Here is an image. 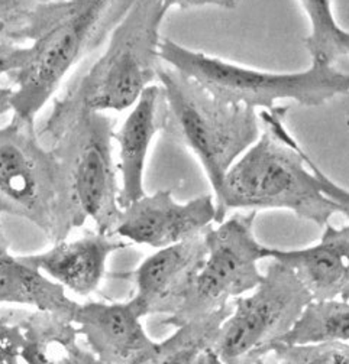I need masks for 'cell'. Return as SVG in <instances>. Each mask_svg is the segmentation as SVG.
I'll list each match as a JSON object with an SVG mask.
<instances>
[{"mask_svg":"<svg viewBox=\"0 0 349 364\" xmlns=\"http://www.w3.org/2000/svg\"><path fill=\"white\" fill-rule=\"evenodd\" d=\"M134 0H58L36 2L25 33L0 63V75L14 88L12 114L35 122L56 99L70 71L108 42Z\"/></svg>","mask_w":349,"mask_h":364,"instance_id":"1","label":"cell"},{"mask_svg":"<svg viewBox=\"0 0 349 364\" xmlns=\"http://www.w3.org/2000/svg\"><path fill=\"white\" fill-rule=\"evenodd\" d=\"M290 106L259 112L258 141L231 166L214 198L219 224L231 210L281 208L321 227L329 224L338 207L322 193L304 159L306 151L287 130Z\"/></svg>","mask_w":349,"mask_h":364,"instance_id":"2","label":"cell"},{"mask_svg":"<svg viewBox=\"0 0 349 364\" xmlns=\"http://www.w3.org/2000/svg\"><path fill=\"white\" fill-rule=\"evenodd\" d=\"M0 214L22 218L53 245L87 223L63 165L18 116L0 126Z\"/></svg>","mask_w":349,"mask_h":364,"instance_id":"3","label":"cell"},{"mask_svg":"<svg viewBox=\"0 0 349 364\" xmlns=\"http://www.w3.org/2000/svg\"><path fill=\"white\" fill-rule=\"evenodd\" d=\"M115 132L110 116L87 110L63 95L53 100L38 129L41 142L63 165L84 217L105 235H116L122 217Z\"/></svg>","mask_w":349,"mask_h":364,"instance_id":"4","label":"cell"},{"mask_svg":"<svg viewBox=\"0 0 349 364\" xmlns=\"http://www.w3.org/2000/svg\"><path fill=\"white\" fill-rule=\"evenodd\" d=\"M157 81L164 97L162 130L194 154L216 196L231 166L258 141L259 113L213 97L165 64L160 65Z\"/></svg>","mask_w":349,"mask_h":364,"instance_id":"5","label":"cell"},{"mask_svg":"<svg viewBox=\"0 0 349 364\" xmlns=\"http://www.w3.org/2000/svg\"><path fill=\"white\" fill-rule=\"evenodd\" d=\"M174 0H138L110 33L99 58L75 78L63 96L98 113L132 109L144 91L155 84L161 25Z\"/></svg>","mask_w":349,"mask_h":364,"instance_id":"6","label":"cell"},{"mask_svg":"<svg viewBox=\"0 0 349 364\" xmlns=\"http://www.w3.org/2000/svg\"><path fill=\"white\" fill-rule=\"evenodd\" d=\"M160 58L213 97L255 112H271L280 100L318 107L336 96L349 95V73L321 63H312L301 73H266L189 50L168 38L161 39Z\"/></svg>","mask_w":349,"mask_h":364,"instance_id":"7","label":"cell"},{"mask_svg":"<svg viewBox=\"0 0 349 364\" xmlns=\"http://www.w3.org/2000/svg\"><path fill=\"white\" fill-rule=\"evenodd\" d=\"M258 211L234 214L204 233L206 259L182 306L162 320L176 328L207 316L252 292L264 278L259 262L269 259L270 247L255 236Z\"/></svg>","mask_w":349,"mask_h":364,"instance_id":"8","label":"cell"},{"mask_svg":"<svg viewBox=\"0 0 349 364\" xmlns=\"http://www.w3.org/2000/svg\"><path fill=\"white\" fill-rule=\"evenodd\" d=\"M311 294L284 264L273 262L261 284L232 301L217 337L224 364H256L281 341L309 302Z\"/></svg>","mask_w":349,"mask_h":364,"instance_id":"9","label":"cell"},{"mask_svg":"<svg viewBox=\"0 0 349 364\" xmlns=\"http://www.w3.org/2000/svg\"><path fill=\"white\" fill-rule=\"evenodd\" d=\"M214 220L213 196L179 203L171 191L160 190L145 194L122 210L116 236L127 243L160 250L203 235Z\"/></svg>","mask_w":349,"mask_h":364,"instance_id":"10","label":"cell"},{"mask_svg":"<svg viewBox=\"0 0 349 364\" xmlns=\"http://www.w3.org/2000/svg\"><path fill=\"white\" fill-rule=\"evenodd\" d=\"M144 316L132 299L78 304L73 324L80 337L105 364H152L158 351L144 328Z\"/></svg>","mask_w":349,"mask_h":364,"instance_id":"11","label":"cell"},{"mask_svg":"<svg viewBox=\"0 0 349 364\" xmlns=\"http://www.w3.org/2000/svg\"><path fill=\"white\" fill-rule=\"evenodd\" d=\"M204 233L155 250L130 273L135 287L130 299L144 318L157 314L170 316L182 306L206 259Z\"/></svg>","mask_w":349,"mask_h":364,"instance_id":"12","label":"cell"},{"mask_svg":"<svg viewBox=\"0 0 349 364\" xmlns=\"http://www.w3.org/2000/svg\"><path fill=\"white\" fill-rule=\"evenodd\" d=\"M127 246L116 235L92 230L77 239L56 243L46 252L21 257L67 294L89 298L102 287L110 256Z\"/></svg>","mask_w":349,"mask_h":364,"instance_id":"13","label":"cell"},{"mask_svg":"<svg viewBox=\"0 0 349 364\" xmlns=\"http://www.w3.org/2000/svg\"><path fill=\"white\" fill-rule=\"evenodd\" d=\"M164 127V97L160 84L150 85L137 105L129 110L115 132L119 148L118 172L120 181L119 204L122 210L142 198L145 193V168L155 134Z\"/></svg>","mask_w":349,"mask_h":364,"instance_id":"14","label":"cell"},{"mask_svg":"<svg viewBox=\"0 0 349 364\" xmlns=\"http://www.w3.org/2000/svg\"><path fill=\"white\" fill-rule=\"evenodd\" d=\"M269 259L287 266L312 299H335L349 287V223L325 225L321 240L296 250L271 249Z\"/></svg>","mask_w":349,"mask_h":364,"instance_id":"15","label":"cell"},{"mask_svg":"<svg viewBox=\"0 0 349 364\" xmlns=\"http://www.w3.org/2000/svg\"><path fill=\"white\" fill-rule=\"evenodd\" d=\"M0 312L22 330L25 364H105L85 346L67 318L24 308Z\"/></svg>","mask_w":349,"mask_h":364,"instance_id":"16","label":"cell"},{"mask_svg":"<svg viewBox=\"0 0 349 364\" xmlns=\"http://www.w3.org/2000/svg\"><path fill=\"white\" fill-rule=\"evenodd\" d=\"M0 304L50 312L67 320H73L78 306L60 285L11 252L4 230H0Z\"/></svg>","mask_w":349,"mask_h":364,"instance_id":"17","label":"cell"},{"mask_svg":"<svg viewBox=\"0 0 349 364\" xmlns=\"http://www.w3.org/2000/svg\"><path fill=\"white\" fill-rule=\"evenodd\" d=\"M232 309L231 302L207 316L174 328L171 336L158 341L152 364H224L216 344L221 327Z\"/></svg>","mask_w":349,"mask_h":364,"instance_id":"18","label":"cell"},{"mask_svg":"<svg viewBox=\"0 0 349 364\" xmlns=\"http://www.w3.org/2000/svg\"><path fill=\"white\" fill-rule=\"evenodd\" d=\"M280 343L288 346L349 343V301L312 299Z\"/></svg>","mask_w":349,"mask_h":364,"instance_id":"19","label":"cell"},{"mask_svg":"<svg viewBox=\"0 0 349 364\" xmlns=\"http://www.w3.org/2000/svg\"><path fill=\"white\" fill-rule=\"evenodd\" d=\"M301 5L311 21V33L304 38V47L312 63L333 65L338 58L349 55V31L336 23L332 4L328 0H304Z\"/></svg>","mask_w":349,"mask_h":364,"instance_id":"20","label":"cell"},{"mask_svg":"<svg viewBox=\"0 0 349 364\" xmlns=\"http://www.w3.org/2000/svg\"><path fill=\"white\" fill-rule=\"evenodd\" d=\"M273 364H349V343L288 346L277 343L271 353ZM256 364H270L264 360Z\"/></svg>","mask_w":349,"mask_h":364,"instance_id":"21","label":"cell"},{"mask_svg":"<svg viewBox=\"0 0 349 364\" xmlns=\"http://www.w3.org/2000/svg\"><path fill=\"white\" fill-rule=\"evenodd\" d=\"M35 6V0H0V43L25 47V33Z\"/></svg>","mask_w":349,"mask_h":364,"instance_id":"22","label":"cell"},{"mask_svg":"<svg viewBox=\"0 0 349 364\" xmlns=\"http://www.w3.org/2000/svg\"><path fill=\"white\" fill-rule=\"evenodd\" d=\"M22 348V330L0 312V364H25Z\"/></svg>","mask_w":349,"mask_h":364,"instance_id":"23","label":"cell"},{"mask_svg":"<svg viewBox=\"0 0 349 364\" xmlns=\"http://www.w3.org/2000/svg\"><path fill=\"white\" fill-rule=\"evenodd\" d=\"M304 159H306L308 166L311 168V171L315 173L319 187L322 190V193L338 207L339 213H342L345 217L349 218V191L342 188L340 186H338L336 182H333L318 165L316 162L306 154L304 155Z\"/></svg>","mask_w":349,"mask_h":364,"instance_id":"24","label":"cell"},{"mask_svg":"<svg viewBox=\"0 0 349 364\" xmlns=\"http://www.w3.org/2000/svg\"><path fill=\"white\" fill-rule=\"evenodd\" d=\"M12 96L14 88L0 84V120L12 113Z\"/></svg>","mask_w":349,"mask_h":364,"instance_id":"25","label":"cell"},{"mask_svg":"<svg viewBox=\"0 0 349 364\" xmlns=\"http://www.w3.org/2000/svg\"><path fill=\"white\" fill-rule=\"evenodd\" d=\"M15 47H9V45H2L0 43V63H2L8 55L9 53L14 50Z\"/></svg>","mask_w":349,"mask_h":364,"instance_id":"26","label":"cell"},{"mask_svg":"<svg viewBox=\"0 0 349 364\" xmlns=\"http://www.w3.org/2000/svg\"><path fill=\"white\" fill-rule=\"evenodd\" d=\"M340 299H345V301H349V287L342 292L340 295Z\"/></svg>","mask_w":349,"mask_h":364,"instance_id":"27","label":"cell"},{"mask_svg":"<svg viewBox=\"0 0 349 364\" xmlns=\"http://www.w3.org/2000/svg\"><path fill=\"white\" fill-rule=\"evenodd\" d=\"M0 230H2V225H0Z\"/></svg>","mask_w":349,"mask_h":364,"instance_id":"28","label":"cell"}]
</instances>
